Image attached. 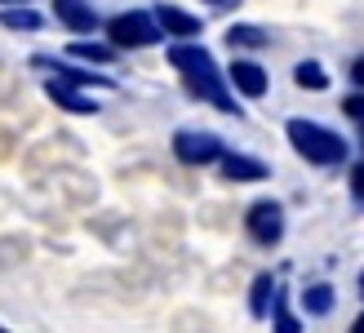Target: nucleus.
Wrapping results in <instances>:
<instances>
[{
    "label": "nucleus",
    "instance_id": "f257e3e1",
    "mask_svg": "<svg viewBox=\"0 0 364 333\" xmlns=\"http://www.w3.org/2000/svg\"><path fill=\"white\" fill-rule=\"evenodd\" d=\"M169 67L182 76V85H187V94L218 107L223 116H245L240 107H235V94H231V80L227 71H218L213 53L205 45H191V41H173L169 45Z\"/></svg>",
    "mask_w": 364,
    "mask_h": 333
},
{
    "label": "nucleus",
    "instance_id": "7ed1b4c3",
    "mask_svg": "<svg viewBox=\"0 0 364 333\" xmlns=\"http://www.w3.org/2000/svg\"><path fill=\"white\" fill-rule=\"evenodd\" d=\"M165 41V27L156 23L151 9H124L116 18H107V45L116 49H151Z\"/></svg>",
    "mask_w": 364,
    "mask_h": 333
},
{
    "label": "nucleus",
    "instance_id": "39448f33",
    "mask_svg": "<svg viewBox=\"0 0 364 333\" xmlns=\"http://www.w3.org/2000/svg\"><path fill=\"white\" fill-rule=\"evenodd\" d=\"M245 231H249L253 245L276 249L284 240V205L280 200H253L249 213H245Z\"/></svg>",
    "mask_w": 364,
    "mask_h": 333
},
{
    "label": "nucleus",
    "instance_id": "f03ea898",
    "mask_svg": "<svg viewBox=\"0 0 364 333\" xmlns=\"http://www.w3.org/2000/svg\"><path fill=\"white\" fill-rule=\"evenodd\" d=\"M284 138H289V147H294L306 164H320V169H338V164H347V156H351V142L342 138L338 129L320 125V120H306V116L289 120Z\"/></svg>",
    "mask_w": 364,
    "mask_h": 333
},
{
    "label": "nucleus",
    "instance_id": "0eeeda50",
    "mask_svg": "<svg viewBox=\"0 0 364 333\" xmlns=\"http://www.w3.org/2000/svg\"><path fill=\"white\" fill-rule=\"evenodd\" d=\"M227 80H231L235 94H245V98H262L271 89V76L262 71V63H253V58H235L227 67Z\"/></svg>",
    "mask_w": 364,
    "mask_h": 333
},
{
    "label": "nucleus",
    "instance_id": "6ab92c4d",
    "mask_svg": "<svg viewBox=\"0 0 364 333\" xmlns=\"http://www.w3.org/2000/svg\"><path fill=\"white\" fill-rule=\"evenodd\" d=\"M342 116H351L360 125V147H364V89H355V94L342 98Z\"/></svg>",
    "mask_w": 364,
    "mask_h": 333
},
{
    "label": "nucleus",
    "instance_id": "412c9836",
    "mask_svg": "<svg viewBox=\"0 0 364 333\" xmlns=\"http://www.w3.org/2000/svg\"><path fill=\"white\" fill-rule=\"evenodd\" d=\"M351 85L364 89V53H355V58H351Z\"/></svg>",
    "mask_w": 364,
    "mask_h": 333
},
{
    "label": "nucleus",
    "instance_id": "f8f14e48",
    "mask_svg": "<svg viewBox=\"0 0 364 333\" xmlns=\"http://www.w3.org/2000/svg\"><path fill=\"white\" fill-rule=\"evenodd\" d=\"M276 293H280V285H276V275H271V271L253 275V285H249V316L253 320H267L271 307H276Z\"/></svg>",
    "mask_w": 364,
    "mask_h": 333
},
{
    "label": "nucleus",
    "instance_id": "4468645a",
    "mask_svg": "<svg viewBox=\"0 0 364 333\" xmlns=\"http://www.w3.org/2000/svg\"><path fill=\"white\" fill-rule=\"evenodd\" d=\"M338 307V293H333V285H306L302 289V311L306 316H329V311Z\"/></svg>",
    "mask_w": 364,
    "mask_h": 333
},
{
    "label": "nucleus",
    "instance_id": "a211bd4d",
    "mask_svg": "<svg viewBox=\"0 0 364 333\" xmlns=\"http://www.w3.org/2000/svg\"><path fill=\"white\" fill-rule=\"evenodd\" d=\"M271 333H302V320L289 311V293H276V307H271Z\"/></svg>",
    "mask_w": 364,
    "mask_h": 333
},
{
    "label": "nucleus",
    "instance_id": "2eb2a0df",
    "mask_svg": "<svg viewBox=\"0 0 364 333\" xmlns=\"http://www.w3.org/2000/svg\"><path fill=\"white\" fill-rule=\"evenodd\" d=\"M71 58H80V63H94V67H107V63H116V45H98V41H71L67 45Z\"/></svg>",
    "mask_w": 364,
    "mask_h": 333
},
{
    "label": "nucleus",
    "instance_id": "1a4fd4ad",
    "mask_svg": "<svg viewBox=\"0 0 364 333\" xmlns=\"http://www.w3.org/2000/svg\"><path fill=\"white\" fill-rule=\"evenodd\" d=\"M218 169H223V178H227V182H267V178H271L267 160L245 156V152H227L223 160H218Z\"/></svg>",
    "mask_w": 364,
    "mask_h": 333
},
{
    "label": "nucleus",
    "instance_id": "9b49d317",
    "mask_svg": "<svg viewBox=\"0 0 364 333\" xmlns=\"http://www.w3.org/2000/svg\"><path fill=\"white\" fill-rule=\"evenodd\" d=\"M45 94L58 102L63 111H71V116H98V102L89 98V94H80L76 85H63V80H53V76H49V80H45Z\"/></svg>",
    "mask_w": 364,
    "mask_h": 333
},
{
    "label": "nucleus",
    "instance_id": "aec40b11",
    "mask_svg": "<svg viewBox=\"0 0 364 333\" xmlns=\"http://www.w3.org/2000/svg\"><path fill=\"white\" fill-rule=\"evenodd\" d=\"M347 187H351V200L364 209V160H355L351 164V178H347Z\"/></svg>",
    "mask_w": 364,
    "mask_h": 333
},
{
    "label": "nucleus",
    "instance_id": "5701e85b",
    "mask_svg": "<svg viewBox=\"0 0 364 333\" xmlns=\"http://www.w3.org/2000/svg\"><path fill=\"white\" fill-rule=\"evenodd\" d=\"M351 333H364V311L355 316V324H351Z\"/></svg>",
    "mask_w": 364,
    "mask_h": 333
},
{
    "label": "nucleus",
    "instance_id": "20e7f679",
    "mask_svg": "<svg viewBox=\"0 0 364 333\" xmlns=\"http://www.w3.org/2000/svg\"><path fill=\"white\" fill-rule=\"evenodd\" d=\"M173 156L191 169H205V164H218L227 156V142L209 134V129H178L173 134Z\"/></svg>",
    "mask_w": 364,
    "mask_h": 333
},
{
    "label": "nucleus",
    "instance_id": "f3484780",
    "mask_svg": "<svg viewBox=\"0 0 364 333\" xmlns=\"http://www.w3.org/2000/svg\"><path fill=\"white\" fill-rule=\"evenodd\" d=\"M294 85L298 89H311V94H324V89H329V71H324L316 58H302L294 67Z\"/></svg>",
    "mask_w": 364,
    "mask_h": 333
},
{
    "label": "nucleus",
    "instance_id": "9d476101",
    "mask_svg": "<svg viewBox=\"0 0 364 333\" xmlns=\"http://www.w3.org/2000/svg\"><path fill=\"white\" fill-rule=\"evenodd\" d=\"M151 14H156V23L165 27V36H173V41H191V36L205 31V23H200L196 14L178 9V5H151Z\"/></svg>",
    "mask_w": 364,
    "mask_h": 333
},
{
    "label": "nucleus",
    "instance_id": "a878e982",
    "mask_svg": "<svg viewBox=\"0 0 364 333\" xmlns=\"http://www.w3.org/2000/svg\"><path fill=\"white\" fill-rule=\"evenodd\" d=\"M0 333H5V329H0Z\"/></svg>",
    "mask_w": 364,
    "mask_h": 333
},
{
    "label": "nucleus",
    "instance_id": "393cba45",
    "mask_svg": "<svg viewBox=\"0 0 364 333\" xmlns=\"http://www.w3.org/2000/svg\"><path fill=\"white\" fill-rule=\"evenodd\" d=\"M360 298H364V275H360Z\"/></svg>",
    "mask_w": 364,
    "mask_h": 333
},
{
    "label": "nucleus",
    "instance_id": "4be33fe9",
    "mask_svg": "<svg viewBox=\"0 0 364 333\" xmlns=\"http://www.w3.org/2000/svg\"><path fill=\"white\" fill-rule=\"evenodd\" d=\"M205 5H213V9H235L240 0H205Z\"/></svg>",
    "mask_w": 364,
    "mask_h": 333
},
{
    "label": "nucleus",
    "instance_id": "ddd939ff",
    "mask_svg": "<svg viewBox=\"0 0 364 333\" xmlns=\"http://www.w3.org/2000/svg\"><path fill=\"white\" fill-rule=\"evenodd\" d=\"M227 45L231 49H267L271 45V31L258 23H231L227 27Z\"/></svg>",
    "mask_w": 364,
    "mask_h": 333
},
{
    "label": "nucleus",
    "instance_id": "6e6552de",
    "mask_svg": "<svg viewBox=\"0 0 364 333\" xmlns=\"http://www.w3.org/2000/svg\"><path fill=\"white\" fill-rule=\"evenodd\" d=\"M53 14H58V23L67 31H76V36H89V31L102 27V18H98V9L89 5V0H53Z\"/></svg>",
    "mask_w": 364,
    "mask_h": 333
},
{
    "label": "nucleus",
    "instance_id": "423d86ee",
    "mask_svg": "<svg viewBox=\"0 0 364 333\" xmlns=\"http://www.w3.org/2000/svg\"><path fill=\"white\" fill-rule=\"evenodd\" d=\"M36 67L49 71V76H53V80H63V85H76V89H116V80H112V76H102V71L71 67V63H63V58H49V53H41V58H36Z\"/></svg>",
    "mask_w": 364,
    "mask_h": 333
},
{
    "label": "nucleus",
    "instance_id": "dca6fc26",
    "mask_svg": "<svg viewBox=\"0 0 364 333\" xmlns=\"http://www.w3.org/2000/svg\"><path fill=\"white\" fill-rule=\"evenodd\" d=\"M0 27H9V31H41L45 18L36 9H27V5H5V9H0Z\"/></svg>",
    "mask_w": 364,
    "mask_h": 333
},
{
    "label": "nucleus",
    "instance_id": "b1692460",
    "mask_svg": "<svg viewBox=\"0 0 364 333\" xmlns=\"http://www.w3.org/2000/svg\"><path fill=\"white\" fill-rule=\"evenodd\" d=\"M5 5H31V0H0V9H5Z\"/></svg>",
    "mask_w": 364,
    "mask_h": 333
}]
</instances>
